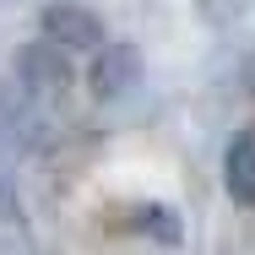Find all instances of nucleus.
I'll use <instances>...</instances> for the list:
<instances>
[{"mask_svg":"<svg viewBox=\"0 0 255 255\" xmlns=\"http://www.w3.org/2000/svg\"><path fill=\"white\" fill-rule=\"evenodd\" d=\"M223 185H228V196L239 206L255 212V130H239L228 141V152H223Z\"/></svg>","mask_w":255,"mask_h":255,"instance_id":"obj_3","label":"nucleus"},{"mask_svg":"<svg viewBox=\"0 0 255 255\" xmlns=\"http://www.w3.org/2000/svg\"><path fill=\"white\" fill-rule=\"evenodd\" d=\"M22 71H27V76H33L38 87H54V93L65 87V60L54 54V38H49V44H38V49H27V54H22Z\"/></svg>","mask_w":255,"mask_h":255,"instance_id":"obj_4","label":"nucleus"},{"mask_svg":"<svg viewBox=\"0 0 255 255\" xmlns=\"http://www.w3.org/2000/svg\"><path fill=\"white\" fill-rule=\"evenodd\" d=\"M141 82V54L130 44H98V60H93V98H125L130 87Z\"/></svg>","mask_w":255,"mask_h":255,"instance_id":"obj_1","label":"nucleus"},{"mask_svg":"<svg viewBox=\"0 0 255 255\" xmlns=\"http://www.w3.org/2000/svg\"><path fill=\"white\" fill-rule=\"evenodd\" d=\"M44 33L54 44H65V49H98L103 44V22L93 11H82V5H49L44 11Z\"/></svg>","mask_w":255,"mask_h":255,"instance_id":"obj_2","label":"nucleus"}]
</instances>
